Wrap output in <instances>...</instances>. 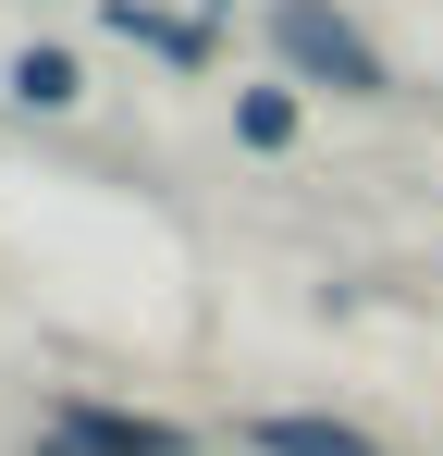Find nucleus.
Returning <instances> with one entry per match:
<instances>
[{
	"instance_id": "nucleus-1",
	"label": "nucleus",
	"mask_w": 443,
	"mask_h": 456,
	"mask_svg": "<svg viewBox=\"0 0 443 456\" xmlns=\"http://www.w3.org/2000/svg\"><path fill=\"white\" fill-rule=\"evenodd\" d=\"M271 50H284L308 86H345V99H382V50H369L358 25L333 12V0H271Z\"/></svg>"
},
{
	"instance_id": "nucleus-2",
	"label": "nucleus",
	"mask_w": 443,
	"mask_h": 456,
	"mask_svg": "<svg viewBox=\"0 0 443 456\" xmlns=\"http://www.w3.org/2000/svg\"><path fill=\"white\" fill-rule=\"evenodd\" d=\"M37 456H185L173 419H124V407H50Z\"/></svg>"
},
{
	"instance_id": "nucleus-3",
	"label": "nucleus",
	"mask_w": 443,
	"mask_h": 456,
	"mask_svg": "<svg viewBox=\"0 0 443 456\" xmlns=\"http://www.w3.org/2000/svg\"><path fill=\"white\" fill-rule=\"evenodd\" d=\"M259 456H382V444L345 419H259Z\"/></svg>"
},
{
	"instance_id": "nucleus-4",
	"label": "nucleus",
	"mask_w": 443,
	"mask_h": 456,
	"mask_svg": "<svg viewBox=\"0 0 443 456\" xmlns=\"http://www.w3.org/2000/svg\"><path fill=\"white\" fill-rule=\"evenodd\" d=\"M99 12H111L136 50H173V62H197V25H185V12H148V0H99Z\"/></svg>"
},
{
	"instance_id": "nucleus-5",
	"label": "nucleus",
	"mask_w": 443,
	"mask_h": 456,
	"mask_svg": "<svg viewBox=\"0 0 443 456\" xmlns=\"http://www.w3.org/2000/svg\"><path fill=\"white\" fill-rule=\"evenodd\" d=\"M12 99H25V111H74L86 86H74V62H62V50H25V62H12Z\"/></svg>"
},
{
	"instance_id": "nucleus-6",
	"label": "nucleus",
	"mask_w": 443,
	"mask_h": 456,
	"mask_svg": "<svg viewBox=\"0 0 443 456\" xmlns=\"http://www.w3.org/2000/svg\"><path fill=\"white\" fill-rule=\"evenodd\" d=\"M234 124H246V149H284V136H295V99H284V86H246Z\"/></svg>"
}]
</instances>
